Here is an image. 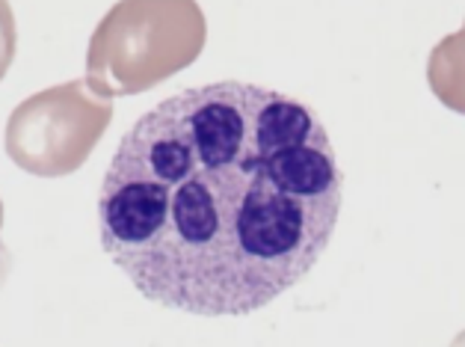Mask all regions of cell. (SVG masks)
<instances>
[{
    "mask_svg": "<svg viewBox=\"0 0 465 347\" xmlns=\"http://www.w3.org/2000/svg\"><path fill=\"white\" fill-rule=\"evenodd\" d=\"M341 203L344 173L314 107L217 81L163 98L119 140L98 234L145 300L237 318L314 271Z\"/></svg>",
    "mask_w": 465,
    "mask_h": 347,
    "instance_id": "1",
    "label": "cell"
},
{
    "mask_svg": "<svg viewBox=\"0 0 465 347\" xmlns=\"http://www.w3.org/2000/svg\"><path fill=\"white\" fill-rule=\"evenodd\" d=\"M208 21L196 0H119L86 48V84L107 98L140 95L199 60Z\"/></svg>",
    "mask_w": 465,
    "mask_h": 347,
    "instance_id": "2",
    "label": "cell"
},
{
    "mask_svg": "<svg viewBox=\"0 0 465 347\" xmlns=\"http://www.w3.org/2000/svg\"><path fill=\"white\" fill-rule=\"evenodd\" d=\"M113 122V98L95 93L86 77L25 98L6 122V154L18 170L39 178L77 173Z\"/></svg>",
    "mask_w": 465,
    "mask_h": 347,
    "instance_id": "3",
    "label": "cell"
},
{
    "mask_svg": "<svg viewBox=\"0 0 465 347\" xmlns=\"http://www.w3.org/2000/svg\"><path fill=\"white\" fill-rule=\"evenodd\" d=\"M15 51H18V27H15L13 4L0 0V81H4L9 65H13Z\"/></svg>",
    "mask_w": 465,
    "mask_h": 347,
    "instance_id": "4",
    "label": "cell"
},
{
    "mask_svg": "<svg viewBox=\"0 0 465 347\" xmlns=\"http://www.w3.org/2000/svg\"><path fill=\"white\" fill-rule=\"evenodd\" d=\"M0 229H4V203H0ZM6 271H9V253H6V246L0 243V285H4Z\"/></svg>",
    "mask_w": 465,
    "mask_h": 347,
    "instance_id": "5",
    "label": "cell"
}]
</instances>
